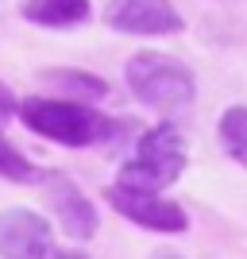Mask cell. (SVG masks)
<instances>
[{
  "label": "cell",
  "instance_id": "cell-5",
  "mask_svg": "<svg viewBox=\"0 0 247 259\" xmlns=\"http://www.w3.org/2000/svg\"><path fill=\"white\" fill-rule=\"evenodd\" d=\"M39 186H43L46 205H51L54 221L62 225L66 236L93 240V232L101 228V217H97V205L77 190L74 178H66L62 170H43V182H39Z\"/></svg>",
  "mask_w": 247,
  "mask_h": 259
},
{
  "label": "cell",
  "instance_id": "cell-9",
  "mask_svg": "<svg viewBox=\"0 0 247 259\" xmlns=\"http://www.w3.org/2000/svg\"><path fill=\"white\" fill-rule=\"evenodd\" d=\"M46 81V85H58L62 89L66 101H101L108 97V81L97 74H89V70H70V66H62V70H43L39 74Z\"/></svg>",
  "mask_w": 247,
  "mask_h": 259
},
{
  "label": "cell",
  "instance_id": "cell-7",
  "mask_svg": "<svg viewBox=\"0 0 247 259\" xmlns=\"http://www.w3.org/2000/svg\"><path fill=\"white\" fill-rule=\"evenodd\" d=\"M51 251V225L31 209L0 213V259H46Z\"/></svg>",
  "mask_w": 247,
  "mask_h": 259
},
{
  "label": "cell",
  "instance_id": "cell-14",
  "mask_svg": "<svg viewBox=\"0 0 247 259\" xmlns=\"http://www.w3.org/2000/svg\"><path fill=\"white\" fill-rule=\"evenodd\" d=\"M151 259H185V255L174 248H159V251H151Z\"/></svg>",
  "mask_w": 247,
  "mask_h": 259
},
{
  "label": "cell",
  "instance_id": "cell-12",
  "mask_svg": "<svg viewBox=\"0 0 247 259\" xmlns=\"http://www.w3.org/2000/svg\"><path fill=\"white\" fill-rule=\"evenodd\" d=\"M16 112H20V101H16V93H12L8 85H0V128H4V124H8Z\"/></svg>",
  "mask_w": 247,
  "mask_h": 259
},
{
  "label": "cell",
  "instance_id": "cell-13",
  "mask_svg": "<svg viewBox=\"0 0 247 259\" xmlns=\"http://www.w3.org/2000/svg\"><path fill=\"white\" fill-rule=\"evenodd\" d=\"M46 259H89L85 251H74V248H66V251H46Z\"/></svg>",
  "mask_w": 247,
  "mask_h": 259
},
{
  "label": "cell",
  "instance_id": "cell-11",
  "mask_svg": "<svg viewBox=\"0 0 247 259\" xmlns=\"http://www.w3.org/2000/svg\"><path fill=\"white\" fill-rule=\"evenodd\" d=\"M0 178L16 186H35V182H43V170L23 151H16L8 140H0Z\"/></svg>",
  "mask_w": 247,
  "mask_h": 259
},
{
  "label": "cell",
  "instance_id": "cell-2",
  "mask_svg": "<svg viewBox=\"0 0 247 259\" xmlns=\"http://www.w3.org/2000/svg\"><path fill=\"white\" fill-rule=\"evenodd\" d=\"M128 89L139 105L155 108V112H182L193 105L197 97V81L193 70L170 54H155V51H139L128 62Z\"/></svg>",
  "mask_w": 247,
  "mask_h": 259
},
{
  "label": "cell",
  "instance_id": "cell-10",
  "mask_svg": "<svg viewBox=\"0 0 247 259\" xmlns=\"http://www.w3.org/2000/svg\"><path fill=\"white\" fill-rule=\"evenodd\" d=\"M220 140H224V151L247 166V105H232L220 116Z\"/></svg>",
  "mask_w": 247,
  "mask_h": 259
},
{
  "label": "cell",
  "instance_id": "cell-1",
  "mask_svg": "<svg viewBox=\"0 0 247 259\" xmlns=\"http://www.w3.org/2000/svg\"><path fill=\"white\" fill-rule=\"evenodd\" d=\"M16 116L23 120L27 132L62 143V147H74V151L97 147V143H112L124 132H131L128 120L105 116V112H97L85 101H66V97H27V101H20Z\"/></svg>",
  "mask_w": 247,
  "mask_h": 259
},
{
  "label": "cell",
  "instance_id": "cell-6",
  "mask_svg": "<svg viewBox=\"0 0 247 259\" xmlns=\"http://www.w3.org/2000/svg\"><path fill=\"white\" fill-rule=\"evenodd\" d=\"M105 23L124 35H178L185 27L170 0H108Z\"/></svg>",
  "mask_w": 247,
  "mask_h": 259
},
{
  "label": "cell",
  "instance_id": "cell-3",
  "mask_svg": "<svg viewBox=\"0 0 247 259\" xmlns=\"http://www.w3.org/2000/svg\"><path fill=\"white\" fill-rule=\"evenodd\" d=\"M185 162H189V151H185L182 132L174 128V124H155L151 132L139 136L135 155H131V159L124 162V170H120V182L159 194V190L178 182V174L185 170Z\"/></svg>",
  "mask_w": 247,
  "mask_h": 259
},
{
  "label": "cell",
  "instance_id": "cell-4",
  "mask_svg": "<svg viewBox=\"0 0 247 259\" xmlns=\"http://www.w3.org/2000/svg\"><path fill=\"white\" fill-rule=\"evenodd\" d=\"M105 201L116 209L120 217L135 221L139 228H151V232H185L189 228V217H185L182 205L166 201L162 194H151V190H135V186H108Z\"/></svg>",
  "mask_w": 247,
  "mask_h": 259
},
{
  "label": "cell",
  "instance_id": "cell-8",
  "mask_svg": "<svg viewBox=\"0 0 247 259\" xmlns=\"http://www.w3.org/2000/svg\"><path fill=\"white\" fill-rule=\"evenodd\" d=\"M20 16L39 27H77L93 16L89 0H23Z\"/></svg>",
  "mask_w": 247,
  "mask_h": 259
}]
</instances>
